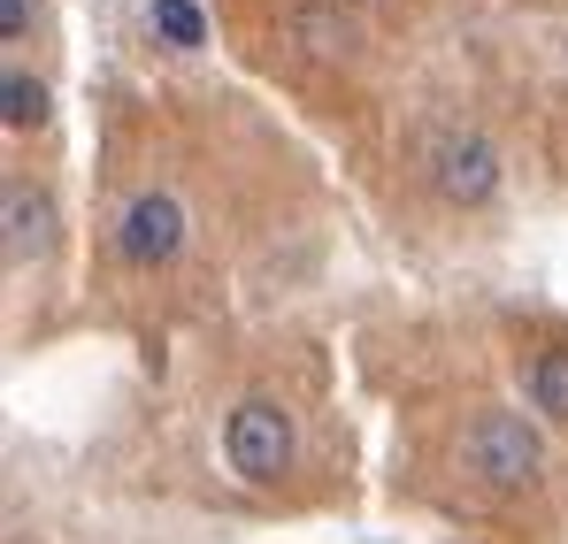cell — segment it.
<instances>
[{"label":"cell","mask_w":568,"mask_h":544,"mask_svg":"<svg viewBox=\"0 0 568 544\" xmlns=\"http://www.w3.org/2000/svg\"><path fill=\"white\" fill-rule=\"evenodd\" d=\"M462 453H469L476 483H491V491H530L546 475V438L523 407H476L462 430Z\"/></svg>","instance_id":"obj_1"},{"label":"cell","mask_w":568,"mask_h":544,"mask_svg":"<svg viewBox=\"0 0 568 544\" xmlns=\"http://www.w3.org/2000/svg\"><path fill=\"white\" fill-rule=\"evenodd\" d=\"M423 177H430V192H438L446 207H491L507 170H499V146H491L484 131L438 123V131L423 138Z\"/></svg>","instance_id":"obj_2"},{"label":"cell","mask_w":568,"mask_h":544,"mask_svg":"<svg viewBox=\"0 0 568 544\" xmlns=\"http://www.w3.org/2000/svg\"><path fill=\"white\" fill-rule=\"evenodd\" d=\"M223 453H231V468L246 483H277L284 468H292V453H300L292 414H284L277 399H239L231 422H223Z\"/></svg>","instance_id":"obj_3"},{"label":"cell","mask_w":568,"mask_h":544,"mask_svg":"<svg viewBox=\"0 0 568 544\" xmlns=\"http://www.w3.org/2000/svg\"><path fill=\"white\" fill-rule=\"evenodd\" d=\"M178 246H185V207L170 192H139L115 223V254L131 269H162V261H178Z\"/></svg>","instance_id":"obj_4"},{"label":"cell","mask_w":568,"mask_h":544,"mask_svg":"<svg viewBox=\"0 0 568 544\" xmlns=\"http://www.w3.org/2000/svg\"><path fill=\"white\" fill-rule=\"evenodd\" d=\"M0 246H8V269H39L54 254V199L39 184H8V199H0Z\"/></svg>","instance_id":"obj_5"},{"label":"cell","mask_w":568,"mask_h":544,"mask_svg":"<svg viewBox=\"0 0 568 544\" xmlns=\"http://www.w3.org/2000/svg\"><path fill=\"white\" fill-rule=\"evenodd\" d=\"M292 39H300L307 54H354V16L331 8V0H307V8L292 16Z\"/></svg>","instance_id":"obj_6"},{"label":"cell","mask_w":568,"mask_h":544,"mask_svg":"<svg viewBox=\"0 0 568 544\" xmlns=\"http://www.w3.org/2000/svg\"><path fill=\"white\" fill-rule=\"evenodd\" d=\"M523 391H530V407H538L546 422H568V346H538Z\"/></svg>","instance_id":"obj_7"},{"label":"cell","mask_w":568,"mask_h":544,"mask_svg":"<svg viewBox=\"0 0 568 544\" xmlns=\"http://www.w3.org/2000/svg\"><path fill=\"white\" fill-rule=\"evenodd\" d=\"M0 123H8V131H39V123H47V85L23 78V70H8V78H0Z\"/></svg>","instance_id":"obj_8"},{"label":"cell","mask_w":568,"mask_h":544,"mask_svg":"<svg viewBox=\"0 0 568 544\" xmlns=\"http://www.w3.org/2000/svg\"><path fill=\"white\" fill-rule=\"evenodd\" d=\"M154 31H162L170 47H200V39H207V23H200L192 0H154Z\"/></svg>","instance_id":"obj_9"},{"label":"cell","mask_w":568,"mask_h":544,"mask_svg":"<svg viewBox=\"0 0 568 544\" xmlns=\"http://www.w3.org/2000/svg\"><path fill=\"white\" fill-rule=\"evenodd\" d=\"M31 16H39V0H0V39H23Z\"/></svg>","instance_id":"obj_10"}]
</instances>
